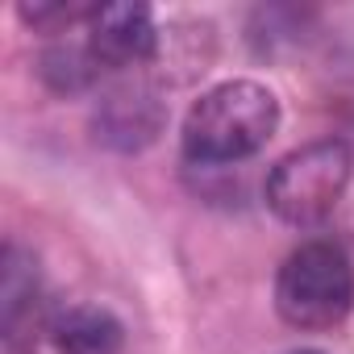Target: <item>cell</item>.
Masks as SVG:
<instances>
[{"label": "cell", "mask_w": 354, "mask_h": 354, "mask_svg": "<svg viewBox=\"0 0 354 354\" xmlns=\"http://www.w3.org/2000/svg\"><path fill=\"white\" fill-rule=\"evenodd\" d=\"M354 308V267L329 238L300 242L275 275V313L300 333L333 329Z\"/></svg>", "instance_id": "3"}, {"label": "cell", "mask_w": 354, "mask_h": 354, "mask_svg": "<svg viewBox=\"0 0 354 354\" xmlns=\"http://www.w3.org/2000/svg\"><path fill=\"white\" fill-rule=\"evenodd\" d=\"M38 75H42V84H46L50 92H59V96H80V92H88V88L100 84L104 63L92 55L88 42H55V46L42 50Z\"/></svg>", "instance_id": "8"}, {"label": "cell", "mask_w": 354, "mask_h": 354, "mask_svg": "<svg viewBox=\"0 0 354 354\" xmlns=\"http://www.w3.org/2000/svg\"><path fill=\"white\" fill-rule=\"evenodd\" d=\"M279 129V100L259 80H225L201 92L184 117V158L201 167L254 158Z\"/></svg>", "instance_id": "1"}, {"label": "cell", "mask_w": 354, "mask_h": 354, "mask_svg": "<svg viewBox=\"0 0 354 354\" xmlns=\"http://www.w3.org/2000/svg\"><path fill=\"white\" fill-rule=\"evenodd\" d=\"M162 125H167V100L158 96V88L142 80L109 88L92 109V138L117 154H138L154 146Z\"/></svg>", "instance_id": "4"}, {"label": "cell", "mask_w": 354, "mask_h": 354, "mask_svg": "<svg viewBox=\"0 0 354 354\" xmlns=\"http://www.w3.org/2000/svg\"><path fill=\"white\" fill-rule=\"evenodd\" d=\"M350 175H354L350 142L346 138H317V142L283 154L271 167L267 184H263V201L283 225L317 230L342 205Z\"/></svg>", "instance_id": "2"}, {"label": "cell", "mask_w": 354, "mask_h": 354, "mask_svg": "<svg viewBox=\"0 0 354 354\" xmlns=\"http://www.w3.org/2000/svg\"><path fill=\"white\" fill-rule=\"evenodd\" d=\"M55 354H121L125 325L104 304H67L46 321Z\"/></svg>", "instance_id": "7"}, {"label": "cell", "mask_w": 354, "mask_h": 354, "mask_svg": "<svg viewBox=\"0 0 354 354\" xmlns=\"http://www.w3.org/2000/svg\"><path fill=\"white\" fill-rule=\"evenodd\" d=\"M92 9H96V5H17V17H21L30 30H38V34H63V30H71L75 21L88 26Z\"/></svg>", "instance_id": "9"}, {"label": "cell", "mask_w": 354, "mask_h": 354, "mask_svg": "<svg viewBox=\"0 0 354 354\" xmlns=\"http://www.w3.org/2000/svg\"><path fill=\"white\" fill-rule=\"evenodd\" d=\"M283 354H325V350H317V346H292V350H283Z\"/></svg>", "instance_id": "10"}, {"label": "cell", "mask_w": 354, "mask_h": 354, "mask_svg": "<svg viewBox=\"0 0 354 354\" xmlns=\"http://www.w3.org/2000/svg\"><path fill=\"white\" fill-rule=\"evenodd\" d=\"M88 46L104 63V71L150 63L158 50V26L146 5H96L88 17Z\"/></svg>", "instance_id": "5"}, {"label": "cell", "mask_w": 354, "mask_h": 354, "mask_svg": "<svg viewBox=\"0 0 354 354\" xmlns=\"http://www.w3.org/2000/svg\"><path fill=\"white\" fill-rule=\"evenodd\" d=\"M38 308H42L38 259L21 242H5V250H0V342H5V354H21L34 342Z\"/></svg>", "instance_id": "6"}]
</instances>
